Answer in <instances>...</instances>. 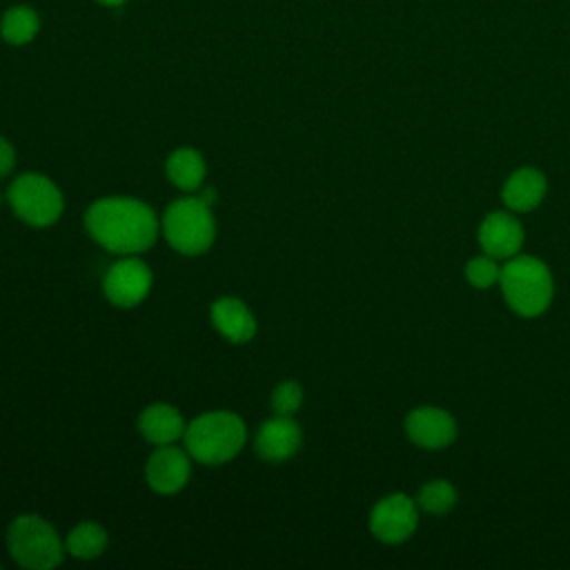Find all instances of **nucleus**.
Wrapping results in <instances>:
<instances>
[{"instance_id": "nucleus-1", "label": "nucleus", "mask_w": 570, "mask_h": 570, "mask_svg": "<svg viewBox=\"0 0 570 570\" xmlns=\"http://www.w3.org/2000/svg\"><path fill=\"white\" fill-rule=\"evenodd\" d=\"M87 232L96 243L116 254H140L158 234L154 209L134 198H102L85 214Z\"/></svg>"}, {"instance_id": "nucleus-2", "label": "nucleus", "mask_w": 570, "mask_h": 570, "mask_svg": "<svg viewBox=\"0 0 570 570\" xmlns=\"http://www.w3.org/2000/svg\"><path fill=\"white\" fill-rule=\"evenodd\" d=\"M187 452L207 465L234 459L245 445V423L234 412H207L185 428Z\"/></svg>"}, {"instance_id": "nucleus-3", "label": "nucleus", "mask_w": 570, "mask_h": 570, "mask_svg": "<svg viewBox=\"0 0 570 570\" xmlns=\"http://www.w3.org/2000/svg\"><path fill=\"white\" fill-rule=\"evenodd\" d=\"M499 285L508 305L521 316H539L552 301V276L534 256L510 258L501 267Z\"/></svg>"}, {"instance_id": "nucleus-4", "label": "nucleus", "mask_w": 570, "mask_h": 570, "mask_svg": "<svg viewBox=\"0 0 570 570\" xmlns=\"http://www.w3.org/2000/svg\"><path fill=\"white\" fill-rule=\"evenodd\" d=\"M163 232L169 245L187 256L207 252L216 236L214 216L203 198H178L163 216Z\"/></svg>"}, {"instance_id": "nucleus-5", "label": "nucleus", "mask_w": 570, "mask_h": 570, "mask_svg": "<svg viewBox=\"0 0 570 570\" xmlns=\"http://www.w3.org/2000/svg\"><path fill=\"white\" fill-rule=\"evenodd\" d=\"M11 557L31 570H49L62 561V543L56 530L38 514H20L7 532Z\"/></svg>"}, {"instance_id": "nucleus-6", "label": "nucleus", "mask_w": 570, "mask_h": 570, "mask_svg": "<svg viewBox=\"0 0 570 570\" xmlns=\"http://www.w3.org/2000/svg\"><path fill=\"white\" fill-rule=\"evenodd\" d=\"M7 198L13 212L18 214V218H22L33 227H47L56 223L65 205L60 189L47 176H40V174L18 176L11 183Z\"/></svg>"}, {"instance_id": "nucleus-7", "label": "nucleus", "mask_w": 570, "mask_h": 570, "mask_svg": "<svg viewBox=\"0 0 570 570\" xmlns=\"http://www.w3.org/2000/svg\"><path fill=\"white\" fill-rule=\"evenodd\" d=\"M416 505L405 494H390L381 499L370 517V530L385 543H401L416 530Z\"/></svg>"}, {"instance_id": "nucleus-8", "label": "nucleus", "mask_w": 570, "mask_h": 570, "mask_svg": "<svg viewBox=\"0 0 570 570\" xmlns=\"http://www.w3.org/2000/svg\"><path fill=\"white\" fill-rule=\"evenodd\" d=\"M107 298L118 307L138 305L151 287V272L138 258H122L109 267L102 281Z\"/></svg>"}, {"instance_id": "nucleus-9", "label": "nucleus", "mask_w": 570, "mask_h": 570, "mask_svg": "<svg viewBox=\"0 0 570 570\" xmlns=\"http://www.w3.org/2000/svg\"><path fill=\"white\" fill-rule=\"evenodd\" d=\"M405 432L419 448L439 450L454 441L456 421L450 412L425 405L410 412V416L405 419Z\"/></svg>"}, {"instance_id": "nucleus-10", "label": "nucleus", "mask_w": 570, "mask_h": 570, "mask_svg": "<svg viewBox=\"0 0 570 570\" xmlns=\"http://www.w3.org/2000/svg\"><path fill=\"white\" fill-rule=\"evenodd\" d=\"M147 483L160 494L178 492L189 479V459L176 445H158V450L147 459L145 468Z\"/></svg>"}, {"instance_id": "nucleus-11", "label": "nucleus", "mask_w": 570, "mask_h": 570, "mask_svg": "<svg viewBox=\"0 0 570 570\" xmlns=\"http://www.w3.org/2000/svg\"><path fill=\"white\" fill-rule=\"evenodd\" d=\"M479 243L494 258H512L523 245V227L512 214L492 212L479 227Z\"/></svg>"}, {"instance_id": "nucleus-12", "label": "nucleus", "mask_w": 570, "mask_h": 570, "mask_svg": "<svg viewBox=\"0 0 570 570\" xmlns=\"http://www.w3.org/2000/svg\"><path fill=\"white\" fill-rule=\"evenodd\" d=\"M301 441H303V434H301L298 423L292 416L276 414L274 419L265 421L263 428L258 430L256 452L265 461L278 463V461H285L292 454H296V450L301 448Z\"/></svg>"}, {"instance_id": "nucleus-13", "label": "nucleus", "mask_w": 570, "mask_h": 570, "mask_svg": "<svg viewBox=\"0 0 570 570\" xmlns=\"http://www.w3.org/2000/svg\"><path fill=\"white\" fill-rule=\"evenodd\" d=\"M212 321L216 330L232 343H245L256 332L254 314L238 298H218L212 305Z\"/></svg>"}, {"instance_id": "nucleus-14", "label": "nucleus", "mask_w": 570, "mask_h": 570, "mask_svg": "<svg viewBox=\"0 0 570 570\" xmlns=\"http://www.w3.org/2000/svg\"><path fill=\"white\" fill-rule=\"evenodd\" d=\"M142 436L154 445H169L178 436H185V423L176 407L167 403H154L142 410L138 419Z\"/></svg>"}, {"instance_id": "nucleus-15", "label": "nucleus", "mask_w": 570, "mask_h": 570, "mask_svg": "<svg viewBox=\"0 0 570 570\" xmlns=\"http://www.w3.org/2000/svg\"><path fill=\"white\" fill-rule=\"evenodd\" d=\"M546 176L539 169L523 167L503 185V203L514 212L534 209L546 196Z\"/></svg>"}, {"instance_id": "nucleus-16", "label": "nucleus", "mask_w": 570, "mask_h": 570, "mask_svg": "<svg viewBox=\"0 0 570 570\" xmlns=\"http://www.w3.org/2000/svg\"><path fill=\"white\" fill-rule=\"evenodd\" d=\"M167 176L185 191L198 189L205 178V160L196 149L180 147L167 158Z\"/></svg>"}, {"instance_id": "nucleus-17", "label": "nucleus", "mask_w": 570, "mask_h": 570, "mask_svg": "<svg viewBox=\"0 0 570 570\" xmlns=\"http://www.w3.org/2000/svg\"><path fill=\"white\" fill-rule=\"evenodd\" d=\"M40 31V18L38 13L27 4H16L2 13L0 20V36L9 45H27L31 42Z\"/></svg>"}, {"instance_id": "nucleus-18", "label": "nucleus", "mask_w": 570, "mask_h": 570, "mask_svg": "<svg viewBox=\"0 0 570 570\" xmlns=\"http://www.w3.org/2000/svg\"><path fill=\"white\" fill-rule=\"evenodd\" d=\"M107 548V532L98 523H80L67 537V550L78 559H96Z\"/></svg>"}, {"instance_id": "nucleus-19", "label": "nucleus", "mask_w": 570, "mask_h": 570, "mask_svg": "<svg viewBox=\"0 0 570 570\" xmlns=\"http://www.w3.org/2000/svg\"><path fill=\"white\" fill-rule=\"evenodd\" d=\"M416 503H419L425 512L445 514V512H450L452 505L456 503V490H454V485H452L450 481L436 479V481L425 483V485L419 490Z\"/></svg>"}, {"instance_id": "nucleus-20", "label": "nucleus", "mask_w": 570, "mask_h": 570, "mask_svg": "<svg viewBox=\"0 0 570 570\" xmlns=\"http://www.w3.org/2000/svg\"><path fill=\"white\" fill-rule=\"evenodd\" d=\"M465 276H468V281H470L474 287L485 289V287H490V285H494V283L499 281L501 267H499V263H497L494 256L485 254V256L472 258V261L465 265Z\"/></svg>"}, {"instance_id": "nucleus-21", "label": "nucleus", "mask_w": 570, "mask_h": 570, "mask_svg": "<svg viewBox=\"0 0 570 570\" xmlns=\"http://www.w3.org/2000/svg\"><path fill=\"white\" fill-rule=\"evenodd\" d=\"M303 403V387L296 381H285L272 392V410L281 416H292Z\"/></svg>"}, {"instance_id": "nucleus-22", "label": "nucleus", "mask_w": 570, "mask_h": 570, "mask_svg": "<svg viewBox=\"0 0 570 570\" xmlns=\"http://www.w3.org/2000/svg\"><path fill=\"white\" fill-rule=\"evenodd\" d=\"M13 163H16V151H13L11 142L0 136V178L11 171Z\"/></svg>"}, {"instance_id": "nucleus-23", "label": "nucleus", "mask_w": 570, "mask_h": 570, "mask_svg": "<svg viewBox=\"0 0 570 570\" xmlns=\"http://www.w3.org/2000/svg\"><path fill=\"white\" fill-rule=\"evenodd\" d=\"M200 198H203L207 205H212V203H214V198H216V191H214L212 187H207V189L203 191V196H200Z\"/></svg>"}, {"instance_id": "nucleus-24", "label": "nucleus", "mask_w": 570, "mask_h": 570, "mask_svg": "<svg viewBox=\"0 0 570 570\" xmlns=\"http://www.w3.org/2000/svg\"><path fill=\"white\" fill-rule=\"evenodd\" d=\"M96 2H100L105 7H120L125 0H96Z\"/></svg>"}]
</instances>
